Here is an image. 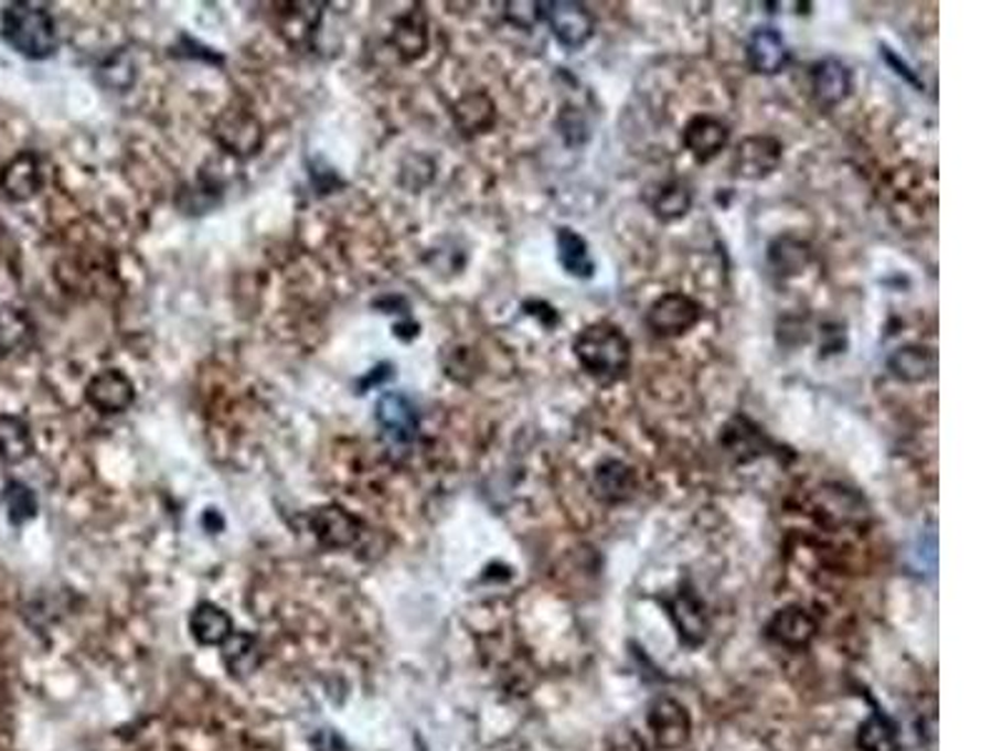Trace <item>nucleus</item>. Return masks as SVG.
I'll list each match as a JSON object with an SVG mask.
<instances>
[{"mask_svg":"<svg viewBox=\"0 0 1002 751\" xmlns=\"http://www.w3.org/2000/svg\"><path fill=\"white\" fill-rule=\"evenodd\" d=\"M887 368L893 371V376L899 378V382L923 384L930 376H935L937 356L932 348L910 343V346H899L895 354L887 358Z\"/></svg>","mask_w":1002,"mask_h":751,"instance_id":"16","label":"nucleus"},{"mask_svg":"<svg viewBox=\"0 0 1002 751\" xmlns=\"http://www.w3.org/2000/svg\"><path fill=\"white\" fill-rule=\"evenodd\" d=\"M33 451V439L25 421L18 416H0V459L8 463L25 461Z\"/></svg>","mask_w":1002,"mask_h":751,"instance_id":"21","label":"nucleus"},{"mask_svg":"<svg viewBox=\"0 0 1002 751\" xmlns=\"http://www.w3.org/2000/svg\"><path fill=\"white\" fill-rule=\"evenodd\" d=\"M311 532L329 549H347L359 539V522L339 506H323L311 514Z\"/></svg>","mask_w":1002,"mask_h":751,"instance_id":"14","label":"nucleus"},{"mask_svg":"<svg viewBox=\"0 0 1002 751\" xmlns=\"http://www.w3.org/2000/svg\"><path fill=\"white\" fill-rule=\"evenodd\" d=\"M814 634H818V624L800 607H787L777 611L775 619L769 621V636L782 646L802 648L812 642Z\"/></svg>","mask_w":1002,"mask_h":751,"instance_id":"15","label":"nucleus"},{"mask_svg":"<svg viewBox=\"0 0 1002 751\" xmlns=\"http://www.w3.org/2000/svg\"><path fill=\"white\" fill-rule=\"evenodd\" d=\"M779 161H782V146H779L777 138L749 136L737 146L735 159H732V171H735L737 179L757 181L775 173Z\"/></svg>","mask_w":1002,"mask_h":751,"instance_id":"6","label":"nucleus"},{"mask_svg":"<svg viewBox=\"0 0 1002 751\" xmlns=\"http://www.w3.org/2000/svg\"><path fill=\"white\" fill-rule=\"evenodd\" d=\"M507 18L519 28H532L544 18V3H507Z\"/></svg>","mask_w":1002,"mask_h":751,"instance_id":"30","label":"nucleus"},{"mask_svg":"<svg viewBox=\"0 0 1002 751\" xmlns=\"http://www.w3.org/2000/svg\"><path fill=\"white\" fill-rule=\"evenodd\" d=\"M33 336V326L23 311L0 309V354H15Z\"/></svg>","mask_w":1002,"mask_h":751,"instance_id":"26","label":"nucleus"},{"mask_svg":"<svg viewBox=\"0 0 1002 751\" xmlns=\"http://www.w3.org/2000/svg\"><path fill=\"white\" fill-rule=\"evenodd\" d=\"M852 90V73L842 61L824 58L812 66V96L820 108L840 106Z\"/></svg>","mask_w":1002,"mask_h":751,"instance_id":"12","label":"nucleus"},{"mask_svg":"<svg viewBox=\"0 0 1002 751\" xmlns=\"http://www.w3.org/2000/svg\"><path fill=\"white\" fill-rule=\"evenodd\" d=\"M556 256L564 271L574 278H591L594 276V258L589 244L584 240L577 230L559 228L556 230Z\"/></svg>","mask_w":1002,"mask_h":751,"instance_id":"17","label":"nucleus"},{"mask_svg":"<svg viewBox=\"0 0 1002 751\" xmlns=\"http://www.w3.org/2000/svg\"><path fill=\"white\" fill-rule=\"evenodd\" d=\"M702 319V305L684 293H664L647 311V326L657 336L672 339L694 329Z\"/></svg>","mask_w":1002,"mask_h":751,"instance_id":"4","label":"nucleus"},{"mask_svg":"<svg viewBox=\"0 0 1002 751\" xmlns=\"http://www.w3.org/2000/svg\"><path fill=\"white\" fill-rule=\"evenodd\" d=\"M747 63L755 73L775 76L790 63V49L775 28H757L747 41Z\"/></svg>","mask_w":1002,"mask_h":751,"instance_id":"10","label":"nucleus"},{"mask_svg":"<svg viewBox=\"0 0 1002 751\" xmlns=\"http://www.w3.org/2000/svg\"><path fill=\"white\" fill-rule=\"evenodd\" d=\"M0 189L8 199L28 201L43 189V169L39 155L31 151L18 153L0 173Z\"/></svg>","mask_w":1002,"mask_h":751,"instance_id":"11","label":"nucleus"},{"mask_svg":"<svg viewBox=\"0 0 1002 751\" xmlns=\"http://www.w3.org/2000/svg\"><path fill=\"white\" fill-rule=\"evenodd\" d=\"M729 141V128L719 118L694 116L684 128V146L700 163L712 161Z\"/></svg>","mask_w":1002,"mask_h":751,"instance_id":"13","label":"nucleus"},{"mask_svg":"<svg viewBox=\"0 0 1002 751\" xmlns=\"http://www.w3.org/2000/svg\"><path fill=\"white\" fill-rule=\"evenodd\" d=\"M0 33L13 51L33 61L49 58L58 49L53 15L35 3L6 6L0 15Z\"/></svg>","mask_w":1002,"mask_h":751,"instance_id":"2","label":"nucleus"},{"mask_svg":"<svg viewBox=\"0 0 1002 751\" xmlns=\"http://www.w3.org/2000/svg\"><path fill=\"white\" fill-rule=\"evenodd\" d=\"M376 423L392 451H406L419 433V414L404 394H384L376 404Z\"/></svg>","mask_w":1002,"mask_h":751,"instance_id":"3","label":"nucleus"},{"mask_svg":"<svg viewBox=\"0 0 1002 751\" xmlns=\"http://www.w3.org/2000/svg\"><path fill=\"white\" fill-rule=\"evenodd\" d=\"M392 41L396 45V51L402 53L406 61L419 58V55L426 51V43H429V33H426V18L422 13V8H412L409 13L398 18L394 25Z\"/></svg>","mask_w":1002,"mask_h":751,"instance_id":"19","label":"nucleus"},{"mask_svg":"<svg viewBox=\"0 0 1002 751\" xmlns=\"http://www.w3.org/2000/svg\"><path fill=\"white\" fill-rule=\"evenodd\" d=\"M690 208H692V191H690V185L682 181L662 183L660 191H657L652 199V211L662 221L682 218L690 213Z\"/></svg>","mask_w":1002,"mask_h":751,"instance_id":"22","label":"nucleus"},{"mask_svg":"<svg viewBox=\"0 0 1002 751\" xmlns=\"http://www.w3.org/2000/svg\"><path fill=\"white\" fill-rule=\"evenodd\" d=\"M772 264L779 268V271H785L787 273H795V271H800V268L807 264V258H810V254H807V248L802 244H792L790 248V238H785V240H777V244L772 246Z\"/></svg>","mask_w":1002,"mask_h":751,"instance_id":"29","label":"nucleus"},{"mask_svg":"<svg viewBox=\"0 0 1002 751\" xmlns=\"http://www.w3.org/2000/svg\"><path fill=\"white\" fill-rule=\"evenodd\" d=\"M317 751H349V747L347 741L339 734H333V731H321L317 737Z\"/></svg>","mask_w":1002,"mask_h":751,"instance_id":"31","label":"nucleus"},{"mask_svg":"<svg viewBox=\"0 0 1002 751\" xmlns=\"http://www.w3.org/2000/svg\"><path fill=\"white\" fill-rule=\"evenodd\" d=\"M649 729H652L654 741L662 749H680L686 744L692 731V719L680 701L657 699L649 707Z\"/></svg>","mask_w":1002,"mask_h":751,"instance_id":"8","label":"nucleus"},{"mask_svg":"<svg viewBox=\"0 0 1002 751\" xmlns=\"http://www.w3.org/2000/svg\"><path fill=\"white\" fill-rule=\"evenodd\" d=\"M635 471L621 461H605L594 471V489L605 501H625L635 494Z\"/></svg>","mask_w":1002,"mask_h":751,"instance_id":"18","label":"nucleus"},{"mask_svg":"<svg viewBox=\"0 0 1002 751\" xmlns=\"http://www.w3.org/2000/svg\"><path fill=\"white\" fill-rule=\"evenodd\" d=\"M8 514H11L13 524H25L28 518H33L39 512V501H35L33 491L23 484H11L6 491Z\"/></svg>","mask_w":1002,"mask_h":751,"instance_id":"28","label":"nucleus"},{"mask_svg":"<svg viewBox=\"0 0 1002 751\" xmlns=\"http://www.w3.org/2000/svg\"><path fill=\"white\" fill-rule=\"evenodd\" d=\"M224 662L231 674L246 676L262 662V652L254 636L248 634H231L224 642Z\"/></svg>","mask_w":1002,"mask_h":751,"instance_id":"25","label":"nucleus"},{"mask_svg":"<svg viewBox=\"0 0 1002 751\" xmlns=\"http://www.w3.org/2000/svg\"><path fill=\"white\" fill-rule=\"evenodd\" d=\"M457 124L469 133H481L494 124V104L484 96V93H471V96L461 98L457 108H454Z\"/></svg>","mask_w":1002,"mask_h":751,"instance_id":"24","label":"nucleus"},{"mask_svg":"<svg viewBox=\"0 0 1002 751\" xmlns=\"http://www.w3.org/2000/svg\"><path fill=\"white\" fill-rule=\"evenodd\" d=\"M191 632L201 644L218 646V644H224L231 634H234V624H231L226 611H221L213 604H201L191 616Z\"/></svg>","mask_w":1002,"mask_h":751,"instance_id":"20","label":"nucleus"},{"mask_svg":"<svg viewBox=\"0 0 1002 751\" xmlns=\"http://www.w3.org/2000/svg\"><path fill=\"white\" fill-rule=\"evenodd\" d=\"M672 609H674L672 616L676 621V629H680V634L690 644H700L702 639H704V629H707V624H704V614H702L700 601L694 599V597H680Z\"/></svg>","mask_w":1002,"mask_h":751,"instance_id":"27","label":"nucleus"},{"mask_svg":"<svg viewBox=\"0 0 1002 751\" xmlns=\"http://www.w3.org/2000/svg\"><path fill=\"white\" fill-rule=\"evenodd\" d=\"M86 398L93 409H98L100 414H120L134 404L136 388L124 371L106 368L90 378Z\"/></svg>","mask_w":1002,"mask_h":751,"instance_id":"9","label":"nucleus"},{"mask_svg":"<svg viewBox=\"0 0 1002 751\" xmlns=\"http://www.w3.org/2000/svg\"><path fill=\"white\" fill-rule=\"evenodd\" d=\"M544 18L552 28L554 39L569 51H579L594 35V18L587 11V6L582 3H572V0L544 3Z\"/></svg>","mask_w":1002,"mask_h":751,"instance_id":"5","label":"nucleus"},{"mask_svg":"<svg viewBox=\"0 0 1002 751\" xmlns=\"http://www.w3.org/2000/svg\"><path fill=\"white\" fill-rule=\"evenodd\" d=\"M860 751H899L897 729L885 714H872V717L857 731Z\"/></svg>","mask_w":1002,"mask_h":751,"instance_id":"23","label":"nucleus"},{"mask_svg":"<svg viewBox=\"0 0 1002 751\" xmlns=\"http://www.w3.org/2000/svg\"><path fill=\"white\" fill-rule=\"evenodd\" d=\"M574 356L591 378L601 384L619 382L632 364V343L615 323H594L574 339Z\"/></svg>","mask_w":1002,"mask_h":751,"instance_id":"1","label":"nucleus"},{"mask_svg":"<svg viewBox=\"0 0 1002 751\" xmlns=\"http://www.w3.org/2000/svg\"><path fill=\"white\" fill-rule=\"evenodd\" d=\"M216 138L218 143L226 148L231 155L238 159H248V155L258 153V148L264 143V131L258 120L246 114V110H226L224 116L216 120Z\"/></svg>","mask_w":1002,"mask_h":751,"instance_id":"7","label":"nucleus"}]
</instances>
